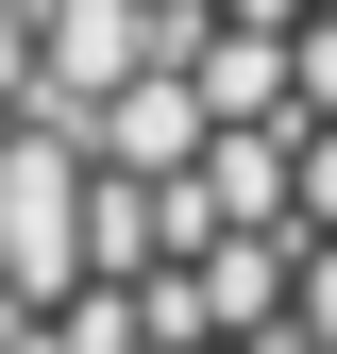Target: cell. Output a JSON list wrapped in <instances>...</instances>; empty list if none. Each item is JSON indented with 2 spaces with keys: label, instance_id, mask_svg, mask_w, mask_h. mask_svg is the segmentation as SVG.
Segmentation results:
<instances>
[{
  "label": "cell",
  "instance_id": "7a4b0ae2",
  "mask_svg": "<svg viewBox=\"0 0 337 354\" xmlns=\"http://www.w3.org/2000/svg\"><path fill=\"white\" fill-rule=\"evenodd\" d=\"M320 17H337V0H320Z\"/></svg>",
  "mask_w": 337,
  "mask_h": 354
},
{
  "label": "cell",
  "instance_id": "6da1fadb",
  "mask_svg": "<svg viewBox=\"0 0 337 354\" xmlns=\"http://www.w3.org/2000/svg\"><path fill=\"white\" fill-rule=\"evenodd\" d=\"M304 337L337 354V236H304Z\"/></svg>",
  "mask_w": 337,
  "mask_h": 354
}]
</instances>
